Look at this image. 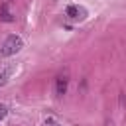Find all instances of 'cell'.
<instances>
[{
  "label": "cell",
  "instance_id": "6da1fadb",
  "mask_svg": "<svg viewBox=\"0 0 126 126\" xmlns=\"http://www.w3.org/2000/svg\"><path fill=\"white\" fill-rule=\"evenodd\" d=\"M22 47H24V39H22L20 35H8V37L2 41V45H0V55H2V57H12V55H16Z\"/></svg>",
  "mask_w": 126,
  "mask_h": 126
},
{
  "label": "cell",
  "instance_id": "7a4b0ae2",
  "mask_svg": "<svg viewBox=\"0 0 126 126\" xmlns=\"http://www.w3.org/2000/svg\"><path fill=\"white\" fill-rule=\"evenodd\" d=\"M67 85H69V71H63L55 79V94L57 96H63L67 93Z\"/></svg>",
  "mask_w": 126,
  "mask_h": 126
},
{
  "label": "cell",
  "instance_id": "3957f363",
  "mask_svg": "<svg viewBox=\"0 0 126 126\" xmlns=\"http://www.w3.org/2000/svg\"><path fill=\"white\" fill-rule=\"evenodd\" d=\"M14 71H16V65H14V63H4V65H0V87H4V85L10 81V77L14 75Z\"/></svg>",
  "mask_w": 126,
  "mask_h": 126
},
{
  "label": "cell",
  "instance_id": "277c9868",
  "mask_svg": "<svg viewBox=\"0 0 126 126\" xmlns=\"http://www.w3.org/2000/svg\"><path fill=\"white\" fill-rule=\"evenodd\" d=\"M85 8H81V6H69L67 8V16L69 18H73V20H83L85 18Z\"/></svg>",
  "mask_w": 126,
  "mask_h": 126
},
{
  "label": "cell",
  "instance_id": "5b68a950",
  "mask_svg": "<svg viewBox=\"0 0 126 126\" xmlns=\"http://www.w3.org/2000/svg\"><path fill=\"white\" fill-rule=\"evenodd\" d=\"M0 16H2L4 22H12V14L8 12V4H6V2L2 4V12H0Z\"/></svg>",
  "mask_w": 126,
  "mask_h": 126
},
{
  "label": "cell",
  "instance_id": "8992f818",
  "mask_svg": "<svg viewBox=\"0 0 126 126\" xmlns=\"http://www.w3.org/2000/svg\"><path fill=\"white\" fill-rule=\"evenodd\" d=\"M6 114H8V108H6L4 104H0V120H2V118H4Z\"/></svg>",
  "mask_w": 126,
  "mask_h": 126
},
{
  "label": "cell",
  "instance_id": "52a82bcc",
  "mask_svg": "<svg viewBox=\"0 0 126 126\" xmlns=\"http://www.w3.org/2000/svg\"><path fill=\"white\" fill-rule=\"evenodd\" d=\"M45 122H47V126H59V124H57V122H55V120H53V118H47V120H45Z\"/></svg>",
  "mask_w": 126,
  "mask_h": 126
}]
</instances>
